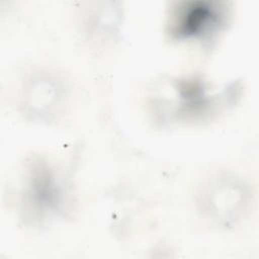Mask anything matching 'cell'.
Here are the masks:
<instances>
[{"mask_svg": "<svg viewBox=\"0 0 259 259\" xmlns=\"http://www.w3.org/2000/svg\"><path fill=\"white\" fill-rule=\"evenodd\" d=\"M202 215L217 226L232 227L243 218L250 205L248 186L230 175H214L197 193Z\"/></svg>", "mask_w": 259, "mask_h": 259, "instance_id": "cell-1", "label": "cell"}, {"mask_svg": "<svg viewBox=\"0 0 259 259\" xmlns=\"http://www.w3.org/2000/svg\"><path fill=\"white\" fill-rule=\"evenodd\" d=\"M54 172L46 165L36 166L29 177L26 200L41 213L53 212L61 203V186Z\"/></svg>", "mask_w": 259, "mask_h": 259, "instance_id": "cell-3", "label": "cell"}, {"mask_svg": "<svg viewBox=\"0 0 259 259\" xmlns=\"http://www.w3.org/2000/svg\"><path fill=\"white\" fill-rule=\"evenodd\" d=\"M172 16L170 33L177 39H203L222 24L220 11L200 2L176 9Z\"/></svg>", "mask_w": 259, "mask_h": 259, "instance_id": "cell-2", "label": "cell"}]
</instances>
